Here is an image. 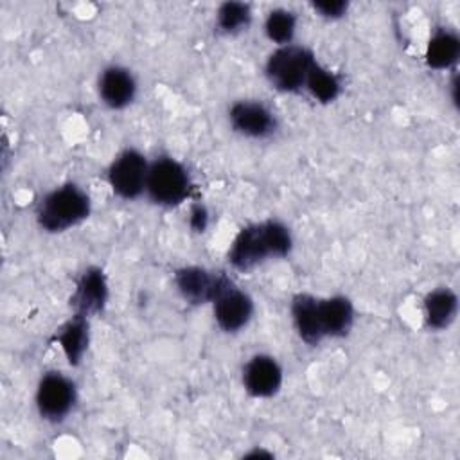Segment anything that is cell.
<instances>
[{
  "mask_svg": "<svg viewBox=\"0 0 460 460\" xmlns=\"http://www.w3.org/2000/svg\"><path fill=\"white\" fill-rule=\"evenodd\" d=\"M291 246L289 228L277 219H266L239 230L230 244L228 261L235 270L250 271L270 259L286 257Z\"/></svg>",
  "mask_w": 460,
  "mask_h": 460,
  "instance_id": "6da1fadb",
  "label": "cell"
},
{
  "mask_svg": "<svg viewBox=\"0 0 460 460\" xmlns=\"http://www.w3.org/2000/svg\"><path fill=\"white\" fill-rule=\"evenodd\" d=\"M90 208V196L75 183H65L43 196L36 210V221L47 232H65L84 221Z\"/></svg>",
  "mask_w": 460,
  "mask_h": 460,
  "instance_id": "7a4b0ae2",
  "label": "cell"
},
{
  "mask_svg": "<svg viewBox=\"0 0 460 460\" xmlns=\"http://www.w3.org/2000/svg\"><path fill=\"white\" fill-rule=\"evenodd\" d=\"M314 63L316 58L309 49L289 43L277 47L268 56L264 75L275 90L293 93L305 86L307 74Z\"/></svg>",
  "mask_w": 460,
  "mask_h": 460,
  "instance_id": "3957f363",
  "label": "cell"
},
{
  "mask_svg": "<svg viewBox=\"0 0 460 460\" xmlns=\"http://www.w3.org/2000/svg\"><path fill=\"white\" fill-rule=\"evenodd\" d=\"M190 192L187 169L171 156H160L149 164L146 194L160 207H174L185 201Z\"/></svg>",
  "mask_w": 460,
  "mask_h": 460,
  "instance_id": "277c9868",
  "label": "cell"
},
{
  "mask_svg": "<svg viewBox=\"0 0 460 460\" xmlns=\"http://www.w3.org/2000/svg\"><path fill=\"white\" fill-rule=\"evenodd\" d=\"M149 162L137 149H124L108 167V183L122 199H137L146 192Z\"/></svg>",
  "mask_w": 460,
  "mask_h": 460,
  "instance_id": "5b68a950",
  "label": "cell"
},
{
  "mask_svg": "<svg viewBox=\"0 0 460 460\" xmlns=\"http://www.w3.org/2000/svg\"><path fill=\"white\" fill-rule=\"evenodd\" d=\"M77 390L70 377L61 372H47L36 388V408L41 419L61 422L75 404Z\"/></svg>",
  "mask_w": 460,
  "mask_h": 460,
  "instance_id": "8992f818",
  "label": "cell"
},
{
  "mask_svg": "<svg viewBox=\"0 0 460 460\" xmlns=\"http://www.w3.org/2000/svg\"><path fill=\"white\" fill-rule=\"evenodd\" d=\"M214 318L221 331L237 332L248 325L253 316V300L239 289L230 279L212 300Z\"/></svg>",
  "mask_w": 460,
  "mask_h": 460,
  "instance_id": "52a82bcc",
  "label": "cell"
},
{
  "mask_svg": "<svg viewBox=\"0 0 460 460\" xmlns=\"http://www.w3.org/2000/svg\"><path fill=\"white\" fill-rule=\"evenodd\" d=\"M228 120L235 133L248 138H268L277 131V117L261 101L243 99L230 106Z\"/></svg>",
  "mask_w": 460,
  "mask_h": 460,
  "instance_id": "ba28073f",
  "label": "cell"
},
{
  "mask_svg": "<svg viewBox=\"0 0 460 460\" xmlns=\"http://www.w3.org/2000/svg\"><path fill=\"white\" fill-rule=\"evenodd\" d=\"M226 280L228 277L225 273H214L201 266H183L174 273L178 293L192 305L212 304Z\"/></svg>",
  "mask_w": 460,
  "mask_h": 460,
  "instance_id": "9c48e42d",
  "label": "cell"
},
{
  "mask_svg": "<svg viewBox=\"0 0 460 460\" xmlns=\"http://www.w3.org/2000/svg\"><path fill=\"white\" fill-rule=\"evenodd\" d=\"M243 386L257 399L273 397L282 386V367L273 356L255 354L243 367Z\"/></svg>",
  "mask_w": 460,
  "mask_h": 460,
  "instance_id": "30bf717a",
  "label": "cell"
},
{
  "mask_svg": "<svg viewBox=\"0 0 460 460\" xmlns=\"http://www.w3.org/2000/svg\"><path fill=\"white\" fill-rule=\"evenodd\" d=\"M108 304V280L101 268L90 266L86 268L70 296V305L75 314H83L86 318L99 314L104 311Z\"/></svg>",
  "mask_w": 460,
  "mask_h": 460,
  "instance_id": "8fae6325",
  "label": "cell"
},
{
  "mask_svg": "<svg viewBox=\"0 0 460 460\" xmlns=\"http://www.w3.org/2000/svg\"><path fill=\"white\" fill-rule=\"evenodd\" d=\"M99 97L111 110L129 106L137 95V81L133 74L119 65L106 66L99 75Z\"/></svg>",
  "mask_w": 460,
  "mask_h": 460,
  "instance_id": "7c38bea8",
  "label": "cell"
},
{
  "mask_svg": "<svg viewBox=\"0 0 460 460\" xmlns=\"http://www.w3.org/2000/svg\"><path fill=\"white\" fill-rule=\"evenodd\" d=\"M320 298L309 293H298L291 300V320L296 334L307 345H318L323 338L320 325Z\"/></svg>",
  "mask_w": 460,
  "mask_h": 460,
  "instance_id": "4fadbf2b",
  "label": "cell"
},
{
  "mask_svg": "<svg viewBox=\"0 0 460 460\" xmlns=\"http://www.w3.org/2000/svg\"><path fill=\"white\" fill-rule=\"evenodd\" d=\"M320 325L323 338H343L354 325V305L343 295L320 298Z\"/></svg>",
  "mask_w": 460,
  "mask_h": 460,
  "instance_id": "5bb4252c",
  "label": "cell"
},
{
  "mask_svg": "<svg viewBox=\"0 0 460 460\" xmlns=\"http://www.w3.org/2000/svg\"><path fill=\"white\" fill-rule=\"evenodd\" d=\"M458 313V296L449 288H437L424 298V320L429 329H447Z\"/></svg>",
  "mask_w": 460,
  "mask_h": 460,
  "instance_id": "9a60e30c",
  "label": "cell"
},
{
  "mask_svg": "<svg viewBox=\"0 0 460 460\" xmlns=\"http://www.w3.org/2000/svg\"><path fill=\"white\" fill-rule=\"evenodd\" d=\"M58 345L61 347L65 358L68 359L70 365H79L88 343H90V323L88 318L83 314H72L70 320L59 329L56 334Z\"/></svg>",
  "mask_w": 460,
  "mask_h": 460,
  "instance_id": "2e32d148",
  "label": "cell"
},
{
  "mask_svg": "<svg viewBox=\"0 0 460 460\" xmlns=\"http://www.w3.org/2000/svg\"><path fill=\"white\" fill-rule=\"evenodd\" d=\"M460 56V40L455 32L440 29L437 31L426 47V63L435 70L451 68Z\"/></svg>",
  "mask_w": 460,
  "mask_h": 460,
  "instance_id": "e0dca14e",
  "label": "cell"
},
{
  "mask_svg": "<svg viewBox=\"0 0 460 460\" xmlns=\"http://www.w3.org/2000/svg\"><path fill=\"white\" fill-rule=\"evenodd\" d=\"M318 102H332L341 93V79L336 72L329 70L327 66L320 65L318 61L313 65V68L307 74L305 86H304Z\"/></svg>",
  "mask_w": 460,
  "mask_h": 460,
  "instance_id": "ac0fdd59",
  "label": "cell"
},
{
  "mask_svg": "<svg viewBox=\"0 0 460 460\" xmlns=\"http://www.w3.org/2000/svg\"><path fill=\"white\" fill-rule=\"evenodd\" d=\"M264 32L277 47L289 45L296 32V16L288 9H273L264 20Z\"/></svg>",
  "mask_w": 460,
  "mask_h": 460,
  "instance_id": "d6986e66",
  "label": "cell"
},
{
  "mask_svg": "<svg viewBox=\"0 0 460 460\" xmlns=\"http://www.w3.org/2000/svg\"><path fill=\"white\" fill-rule=\"evenodd\" d=\"M252 22V9L244 2H225L217 7L216 25L223 34H237Z\"/></svg>",
  "mask_w": 460,
  "mask_h": 460,
  "instance_id": "ffe728a7",
  "label": "cell"
},
{
  "mask_svg": "<svg viewBox=\"0 0 460 460\" xmlns=\"http://www.w3.org/2000/svg\"><path fill=\"white\" fill-rule=\"evenodd\" d=\"M313 9L320 13V16L334 20V18H341L347 13L349 4L343 0H318V2H313Z\"/></svg>",
  "mask_w": 460,
  "mask_h": 460,
  "instance_id": "44dd1931",
  "label": "cell"
},
{
  "mask_svg": "<svg viewBox=\"0 0 460 460\" xmlns=\"http://www.w3.org/2000/svg\"><path fill=\"white\" fill-rule=\"evenodd\" d=\"M189 226L194 230V232H205V228L208 226V210L205 205L198 203L190 208V214H189Z\"/></svg>",
  "mask_w": 460,
  "mask_h": 460,
  "instance_id": "7402d4cb",
  "label": "cell"
}]
</instances>
